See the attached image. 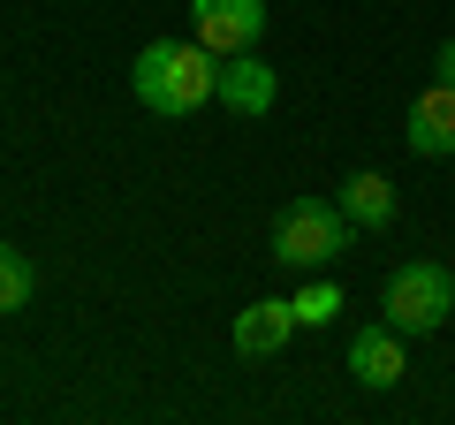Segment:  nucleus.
Wrapping results in <instances>:
<instances>
[{"instance_id":"nucleus-1","label":"nucleus","mask_w":455,"mask_h":425,"mask_svg":"<svg viewBox=\"0 0 455 425\" xmlns=\"http://www.w3.org/2000/svg\"><path fill=\"white\" fill-rule=\"evenodd\" d=\"M130 92H137V107L182 122L197 107H212V92H220V53H205L197 38H152L137 53V68H130Z\"/></svg>"},{"instance_id":"nucleus-6","label":"nucleus","mask_w":455,"mask_h":425,"mask_svg":"<svg viewBox=\"0 0 455 425\" xmlns=\"http://www.w3.org/2000/svg\"><path fill=\"white\" fill-rule=\"evenodd\" d=\"M403 145L418 152V160H448V152H455V84H440V76H433L418 99H410Z\"/></svg>"},{"instance_id":"nucleus-5","label":"nucleus","mask_w":455,"mask_h":425,"mask_svg":"<svg viewBox=\"0 0 455 425\" xmlns=\"http://www.w3.org/2000/svg\"><path fill=\"white\" fill-rule=\"evenodd\" d=\"M410 334L395 327V319H379V327H357L349 334V373H357V388H403V373H410Z\"/></svg>"},{"instance_id":"nucleus-3","label":"nucleus","mask_w":455,"mask_h":425,"mask_svg":"<svg viewBox=\"0 0 455 425\" xmlns=\"http://www.w3.org/2000/svg\"><path fill=\"white\" fill-rule=\"evenodd\" d=\"M448 311H455V274L440 259H403L387 274V289H379V319H395L403 334L448 327Z\"/></svg>"},{"instance_id":"nucleus-12","label":"nucleus","mask_w":455,"mask_h":425,"mask_svg":"<svg viewBox=\"0 0 455 425\" xmlns=\"http://www.w3.org/2000/svg\"><path fill=\"white\" fill-rule=\"evenodd\" d=\"M433 68H440V84H455V38H440V53H433Z\"/></svg>"},{"instance_id":"nucleus-9","label":"nucleus","mask_w":455,"mask_h":425,"mask_svg":"<svg viewBox=\"0 0 455 425\" xmlns=\"http://www.w3.org/2000/svg\"><path fill=\"white\" fill-rule=\"evenodd\" d=\"M395 205H403V197H395V182L379 175V167H357V175L341 182V212H349L357 229H387Z\"/></svg>"},{"instance_id":"nucleus-4","label":"nucleus","mask_w":455,"mask_h":425,"mask_svg":"<svg viewBox=\"0 0 455 425\" xmlns=\"http://www.w3.org/2000/svg\"><path fill=\"white\" fill-rule=\"evenodd\" d=\"M190 31L205 53H251L266 38V0H190Z\"/></svg>"},{"instance_id":"nucleus-7","label":"nucleus","mask_w":455,"mask_h":425,"mask_svg":"<svg viewBox=\"0 0 455 425\" xmlns=\"http://www.w3.org/2000/svg\"><path fill=\"white\" fill-rule=\"evenodd\" d=\"M228 107V115H274V99H281V76L259 61V46L251 53H228L220 61V92H212Z\"/></svg>"},{"instance_id":"nucleus-8","label":"nucleus","mask_w":455,"mask_h":425,"mask_svg":"<svg viewBox=\"0 0 455 425\" xmlns=\"http://www.w3.org/2000/svg\"><path fill=\"white\" fill-rule=\"evenodd\" d=\"M296 334V304L289 296H259L235 311V357H281Z\"/></svg>"},{"instance_id":"nucleus-2","label":"nucleus","mask_w":455,"mask_h":425,"mask_svg":"<svg viewBox=\"0 0 455 425\" xmlns=\"http://www.w3.org/2000/svg\"><path fill=\"white\" fill-rule=\"evenodd\" d=\"M349 244H357V221L341 212V197H289L274 212V259L296 274H326Z\"/></svg>"},{"instance_id":"nucleus-11","label":"nucleus","mask_w":455,"mask_h":425,"mask_svg":"<svg viewBox=\"0 0 455 425\" xmlns=\"http://www.w3.org/2000/svg\"><path fill=\"white\" fill-rule=\"evenodd\" d=\"M289 304H296V327H334V311H341V289H334L326 274H311V289H296Z\"/></svg>"},{"instance_id":"nucleus-10","label":"nucleus","mask_w":455,"mask_h":425,"mask_svg":"<svg viewBox=\"0 0 455 425\" xmlns=\"http://www.w3.org/2000/svg\"><path fill=\"white\" fill-rule=\"evenodd\" d=\"M31 296H38V266L16 244H0V311H23Z\"/></svg>"}]
</instances>
